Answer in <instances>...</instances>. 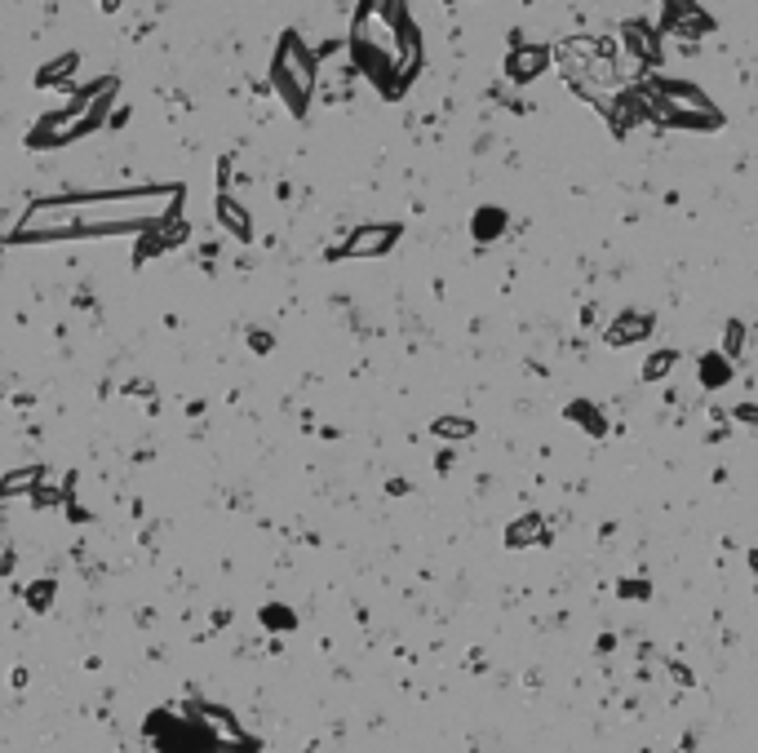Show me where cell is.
Returning <instances> with one entry per match:
<instances>
[{"label": "cell", "mask_w": 758, "mask_h": 753, "mask_svg": "<svg viewBox=\"0 0 758 753\" xmlns=\"http://www.w3.org/2000/svg\"><path fill=\"white\" fill-rule=\"evenodd\" d=\"M182 187H147L125 195H71V200H40L14 226L18 244L32 240H76V235H129L178 218Z\"/></svg>", "instance_id": "6da1fadb"}, {"label": "cell", "mask_w": 758, "mask_h": 753, "mask_svg": "<svg viewBox=\"0 0 758 753\" xmlns=\"http://www.w3.org/2000/svg\"><path fill=\"white\" fill-rule=\"evenodd\" d=\"M355 63L386 98H399L422 63V36L404 0H360L351 27Z\"/></svg>", "instance_id": "7a4b0ae2"}, {"label": "cell", "mask_w": 758, "mask_h": 753, "mask_svg": "<svg viewBox=\"0 0 758 753\" xmlns=\"http://www.w3.org/2000/svg\"><path fill=\"white\" fill-rule=\"evenodd\" d=\"M648 111V120H661L670 129H696L710 133L723 125V111L714 107L710 98L701 94L696 85H679V80H657V85H639L634 89Z\"/></svg>", "instance_id": "3957f363"}, {"label": "cell", "mask_w": 758, "mask_h": 753, "mask_svg": "<svg viewBox=\"0 0 758 753\" xmlns=\"http://www.w3.org/2000/svg\"><path fill=\"white\" fill-rule=\"evenodd\" d=\"M271 89L284 98V107L297 120L311 111V94H315V58L306 49V40L297 32H284L280 45L271 54Z\"/></svg>", "instance_id": "277c9868"}, {"label": "cell", "mask_w": 758, "mask_h": 753, "mask_svg": "<svg viewBox=\"0 0 758 753\" xmlns=\"http://www.w3.org/2000/svg\"><path fill=\"white\" fill-rule=\"evenodd\" d=\"M111 94H116V80L102 76L98 85H89V89H85V98H76L67 111H54V116L40 120L36 133H32L27 142H32V147H63V142L80 138V133L98 129V125H102V116H107Z\"/></svg>", "instance_id": "5b68a950"}, {"label": "cell", "mask_w": 758, "mask_h": 753, "mask_svg": "<svg viewBox=\"0 0 758 753\" xmlns=\"http://www.w3.org/2000/svg\"><path fill=\"white\" fill-rule=\"evenodd\" d=\"M399 226L395 222H382V226H360V231L346 240V249L342 257H382V253H391L395 249V240H399Z\"/></svg>", "instance_id": "8992f818"}, {"label": "cell", "mask_w": 758, "mask_h": 753, "mask_svg": "<svg viewBox=\"0 0 758 753\" xmlns=\"http://www.w3.org/2000/svg\"><path fill=\"white\" fill-rule=\"evenodd\" d=\"M546 67H550V49L546 45H519L515 54H510V63H506L510 80H519V85H528V80L541 76Z\"/></svg>", "instance_id": "52a82bcc"}, {"label": "cell", "mask_w": 758, "mask_h": 753, "mask_svg": "<svg viewBox=\"0 0 758 753\" xmlns=\"http://www.w3.org/2000/svg\"><path fill=\"white\" fill-rule=\"evenodd\" d=\"M621 40H626L630 58H639V63H657L661 58V40L652 32L648 23H639V18H630L626 27H621Z\"/></svg>", "instance_id": "ba28073f"}, {"label": "cell", "mask_w": 758, "mask_h": 753, "mask_svg": "<svg viewBox=\"0 0 758 753\" xmlns=\"http://www.w3.org/2000/svg\"><path fill=\"white\" fill-rule=\"evenodd\" d=\"M652 333V315H639V311H626L617 319V324L608 328V342L612 346H630V342H639V337H648Z\"/></svg>", "instance_id": "9c48e42d"}, {"label": "cell", "mask_w": 758, "mask_h": 753, "mask_svg": "<svg viewBox=\"0 0 758 753\" xmlns=\"http://www.w3.org/2000/svg\"><path fill=\"white\" fill-rule=\"evenodd\" d=\"M665 27H670V32H679V36H688V32H714V23L701 14V9H692V0H688V5H679V9H665Z\"/></svg>", "instance_id": "30bf717a"}, {"label": "cell", "mask_w": 758, "mask_h": 753, "mask_svg": "<svg viewBox=\"0 0 758 753\" xmlns=\"http://www.w3.org/2000/svg\"><path fill=\"white\" fill-rule=\"evenodd\" d=\"M218 222L227 226L235 240H253V222L249 213L240 209V200H231V195H218Z\"/></svg>", "instance_id": "8fae6325"}, {"label": "cell", "mask_w": 758, "mask_h": 753, "mask_svg": "<svg viewBox=\"0 0 758 753\" xmlns=\"http://www.w3.org/2000/svg\"><path fill=\"white\" fill-rule=\"evenodd\" d=\"M71 71H76V54H63L58 63H49V67L36 71V85H40V89H45V85H63Z\"/></svg>", "instance_id": "7c38bea8"}, {"label": "cell", "mask_w": 758, "mask_h": 753, "mask_svg": "<svg viewBox=\"0 0 758 753\" xmlns=\"http://www.w3.org/2000/svg\"><path fill=\"white\" fill-rule=\"evenodd\" d=\"M470 430H475V421H466V417H439L435 421V435H444V439H466Z\"/></svg>", "instance_id": "4fadbf2b"}, {"label": "cell", "mask_w": 758, "mask_h": 753, "mask_svg": "<svg viewBox=\"0 0 758 753\" xmlns=\"http://www.w3.org/2000/svg\"><path fill=\"white\" fill-rule=\"evenodd\" d=\"M532 532H541V519H537V514H528L524 523H515V528L506 532V541H510V545H528Z\"/></svg>", "instance_id": "5bb4252c"}, {"label": "cell", "mask_w": 758, "mask_h": 753, "mask_svg": "<svg viewBox=\"0 0 758 753\" xmlns=\"http://www.w3.org/2000/svg\"><path fill=\"white\" fill-rule=\"evenodd\" d=\"M670 368H674V350H661V355H652L648 359V368H643V377H661V373H670Z\"/></svg>", "instance_id": "9a60e30c"}, {"label": "cell", "mask_w": 758, "mask_h": 753, "mask_svg": "<svg viewBox=\"0 0 758 753\" xmlns=\"http://www.w3.org/2000/svg\"><path fill=\"white\" fill-rule=\"evenodd\" d=\"M501 231V213H479V240H493V235Z\"/></svg>", "instance_id": "2e32d148"}, {"label": "cell", "mask_w": 758, "mask_h": 753, "mask_svg": "<svg viewBox=\"0 0 758 753\" xmlns=\"http://www.w3.org/2000/svg\"><path fill=\"white\" fill-rule=\"evenodd\" d=\"M741 342H745V328L741 324H732V328H727V355H741Z\"/></svg>", "instance_id": "e0dca14e"}, {"label": "cell", "mask_w": 758, "mask_h": 753, "mask_svg": "<svg viewBox=\"0 0 758 753\" xmlns=\"http://www.w3.org/2000/svg\"><path fill=\"white\" fill-rule=\"evenodd\" d=\"M45 598H54V585H49V581L32 585V607H36V612H45Z\"/></svg>", "instance_id": "ac0fdd59"}, {"label": "cell", "mask_w": 758, "mask_h": 753, "mask_svg": "<svg viewBox=\"0 0 758 753\" xmlns=\"http://www.w3.org/2000/svg\"><path fill=\"white\" fill-rule=\"evenodd\" d=\"M98 5H102V14H116V9H120V0H98Z\"/></svg>", "instance_id": "d6986e66"}, {"label": "cell", "mask_w": 758, "mask_h": 753, "mask_svg": "<svg viewBox=\"0 0 758 753\" xmlns=\"http://www.w3.org/2000/svg\"><path fill=\"white\" fill-rule=\"evenodd\" d=\"M679 5H688V0H665V9H679Z\"/></svg>", "instance_id": "ffe728a7"}]
</instances>
